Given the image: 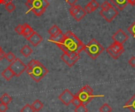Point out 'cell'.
<instances>
[{
	"label": "cell",
	"instance_id": "cell-30",
	"mask_svg": "<svg viewBox=\"0 0 135 112\" xmlns=\"http://www.w3.org/2000/svg\"><path fill=\"white\" fill-rule=\"evenodd\" d=\"M71 104H73V105H74V107H78V106L81 105L82 103H81V101L80 100V99H79L78 97H76V96L74 95V99H73Z\"/></svg>",
	"mask_w": 135,
	"mask_h": 112
},
{
	"label": "cell",
	"instance_id": "cell-29",
	"mask_svg": "<svg viewBox=\"0 0 135 112\" xmlns=\"http://www.w3.org/2000/svg\"><path fill=\"white\" fill-rule=\"evenodd\" d=\"M127 30L131 34V35L135 38V20L127 27Z\"/></svg>",
	"mask_w": 135,
	"mask_h": 112
},
{
	"label": "cell",
	"instance_id": "cell-16",
	"mask_svg": "<svg viewBox=\"0 0 135 112\" xmlns=\"http://www.w3.org/2000/svg\"><path fill=\"white\" fill-rule=\"evenodd\" d=\"M2 76L6 80V81H9L13 76H14V74L13 73V71L10 70V68L8 67V68H6L2 72Z\"/></svg>",
	"mask_w": 135,
	"mask_h": 112
},
{
	"label": "cell",
	"instance_id": "cell-31",
	"mask_svg": "<svg viewBox=\"0 0 135 112\" xmlns=\"http://www.w3.org/2000/svg\"><path fill=\"white\" fill-rule=\"evenodd\" d=\"M89 5H91V6H92L95 10H96L98 7H100V4H99L96 0H91V1L89 2Z\"/></svg>",
	"mask_w": 135,
	"mask_h": 112
},
{
	"label": "cell",
	"instance_id": "cell-17",
	"mask_svg": "<svg viewBox=\"0 0 135 112\" xmlns=\"http://www.w3.org/2000/svg\"><path fill=\"white\" fill-rule=\"evenodd\" d=\"M20 52H21V53L24 57H29V56L32 54V49H31V47H30L29 46L25 45V46H24L21 49Z\"/></svg>",
	"mask_w": 135,
	"mask_h": 112
},
{
	"label": "cell",
	"instance_id": "cell-21",
	"mask_svg": "<svg viewBox=\"0 0 135 112\" xmlns=\"http://www.w3.org/2000/svg\"><path fill=\"white\" fill-rule=\"evenodd\" d=\"M12 100L11 97L8 94V93H4L1 97H0V102L5 104H9Z\"/></svg>",
	"mask_w": 135,
	"mask_h": 112
},
{
	"label": "cell",
	"instance_id": "cell-34",
	"mask_svg": "<svg viewBox=\"0 0 135 112\" xmlns=\"http://www.w3.org/2000/svg\"><path fill=\"white\" fill-rule=\"evenodd\" d=\"M7 110H8L7 104H5L1 103L0 104V112H6Z\"/></svg>",
	"mask_w": 135,
	"mask_h": 112
},
{
	"label": "cell",
	"instance_id": "cell-25",
	"mask_svg": "<svg viewBox=\"0 0 135 112\" xmlns=\"http://www.w3.org/2000/svg\"><path fill=\"white\" fill-rule=\"evenodd\" d=\"M5 9H6L9 13H12V12L16 9V6H15V5H14L12 2H9V3H7V4L5 5Z\"/></svg>",
	"mask_w": 135,
	"mask_h": 112
},
{
	"label": "cell",
	"instance_id": "cell-6",
	"mask_svg": "<svg viewBox=\"0 0 135 112\" xmlns=\"http://www.w3.org/2000/svg\"><path fill=\"white\" fill-rule=\"evenodd\" d=\"M106 51L113 59L117 60L124 53L125 49L123 44L114 42L106 49Z\"/></svg>",
	"mask_w": 135,
	"mask_h": 112
},
{
	"label": "cell",
	"instance_id": "cell-9",
	"mask_svg": "<svg viewBox=\"0 0 135 112\" xmlns=\"http://www.w3.org/2000/svg\"><path fill=\"white\" fill-rule=\"evenodd\" d=\"M74 97V95L68 89H66L59 96V100H60L63 104H65L66 106H68V105H70V104H71V102H72Z\"/></svg>",
	"mask_w": 135,
	"mask_h": 112
},
{
	"label": "cell",
	"instance_id": "cell-13",
	"mask_svg": "<svg viewBox=\"0 0 135 112\" xmlns=\"http://www.w3.org/2000/svg\"><path fill=\"white\" fill-rule=\"evenodd\" d=\"M61 59H62V60L64 63H66L69 67H72V66H74V65L75 64V63H77L75 60H74L72 58H70V57L66 53H63L62 54Z\"/></svg>",
	"mask_w": 135,
	"mask_h": 112
},
{
	"label": "cell",
	"instance_id": "cell-40",
	"mask_svg": "<svg viewBox=\"0 0 135 112\" xmlns=\"http://www.w3.org/2000/svg\"><path fill=\"white\" fill-rule=\"evenodd\" d=\"M1 49H2V47H1V46H0V50H1Z\"/></svg>",
	"mask_w": 135,
	"mask_h": 112
},
{
	"label": "cell",
	"instance_id": "cell-19",
	"mask_svg": "<svg viewBox=\"0 0 135 112\" xmlns=\"http://www.w3.org/2000/svg\"><path fill=\"white\" fill-rule=\"evenodd\" d=\"M63 36H64V34H63V33L62 32V31H61L59 34H57V35H54V36H51V38H49V41L53 42H55V43L56 44V43L60 42L62 40Z\"/></svg>",
	"mask_w": 135,
	"mask_h": 112
},
{
	"label": "cell",
	"instance_id": "cell-37",
	"mask_svg": "<svg viewBox=\"0 0 135 112\" xmlns=\"http://www.w3.org/2000/svg\"><path fill=\"white\" fill-rule=\"evenodd\" d=\"M5 57H6V53L2 49H1L0 50V60H2V59H4Z\"/></svg>",
	"mask_w": 135,
	"mask_h": 112
},
{
	"label": "cell",
	"instance_id": "cell-33",
	"mask_svg": "<svg viewBox=\"0 0 135 112\" xmlns=\"http://www.w3.org/2000/svg\"><path fill=\"white\" fill-rule=\"evenodd\" d=\"M84 9H85V10L86 11V13H93V11H95V9H93V7L89 4V3L85 6V8H84Z\"/></svg>",
	"mask_w": 135,
	"mask_h": 112
},
{
	"label": "cell",
	"instance_id": "cell-26",
	"mask_svg": "<svg viewBox=\"0 0 135 112\" xmlns=\"http://www.w3.org/2000/svg\"><path fill=\"white\" fill-rule=\"evenodd\" d=\"M5 58L6 59V60H8L9 62H13L15 59H16V57L15 55L12 53V52H9L7 53H6V57Z\"/></svg>",
	"mask_w": 135,
	"mask_h": 112
},
{
	"label": "cell",
	"instance_id": "cell-38",
	"mask_svg": "<svg viewBox=\"0 0 135 112\" xmlns=\"http://www.w3.org/2000/svg\"><path fill=\"white\" fill-rule=\"evenodd\" d=\"M12 2V0H0V4H2V5H6L9 2Z\"/></svg>",
	"mask_w": 135,
	"mask_h": 112
},
{
	"label": "cell",
	"instance_id": "cell-11",
	"mask_svg": "<svg viewBox=\"0 0 135 112\" xmlns=\"http://www.w3.org/2000/svg\"><path fill=\"white\" fill-rule=\"evenodd\" d=\"M33 46H37L43 40V38L40 35H39L36 31H33L30 36L26 38Z\"/></svg>",
	"mask_w": 135,
	"mask_h": 112
},
{
	"label": "cell",
	"instance_id": "cell-15",
	"mask_svg": "<svg viewBox=\"0 0 135 112\" xmlns=\"http://www.w3.org/2000/svg\"><path fill=\"white\" fill-rule=\"evenodd\" d=\"M124 108L129 109L131 111L135 112V94L127 102V104L124 105Z\"/></svg>",
	"mask_w": 135,
	"mask_h": 112
},
{
	"label": "cell",
	"instance_id": "cell-2",
	"mask_svg": "<svg viewBox=\"0 0 135 112\" xmlns=\"http://www.w3.org/2000/svg\"><path fill=\"white\" fill-rule=\"evenodd\" d=\"M26 72L36 82H39L48 73V70L40 61L32 60L27 65Z\"/></svg>",
	"mask_w": 135,
	"mask_h": 112
},
{
	"label": "cell",
	"instance_id": "cell-5",
	"mask_svg": "<svg viewBox=\"0 0 135 112\" xmlns=\"http://www.w3.org/2000/svg\"><path fill=\"white\" fill-rule=\"evenodd\" d=\"M75 96L80 99V100L83 104L86 105L93 99V89L91 88V86L86 85L83 86L75 94Z\"/></svg>",
	"mask_w": 135,
	"mask_h": 112
},
{
	"label": "cell",
	"instance_id": "cell-1",
	"mask_svg": "<svg viewBox=\"0 0 135 112\" xmlns=\"http://www.w3.org/2000/svg\"><path fill=\"white\" fill-rule=\"evenodd\" d=\"M56 45L65 53L70 52L80 53L85 48V44L71 31H67L64 34L62 40Z\"/></svg>",
	"mask_w": 135,
	"mask_h": 112
},
{
	"label": "cell",
	"instance_id": "cell-14",
	"mask_svg": "<svg viewBox=\"0 0 135 112\" xmlns=\"http://www.w3.org/2000/svg\"><path fill=\"white\" fill-rule=\"evenodd\" d=\"M33 31H33V29L30 27V25H28V24H23V32H22V35H23L25 38H27L28 36H30Z\"/></svg>",
	"mask_w": 135,
	"mask_h": 112
},
{
	"label": "cell",
	"instance_id": "cell-23",
	"mask_svg": "<svg viewBox=\"0 0 135 112\" xmlns=\"http://www.w3.org/2000/svg\"><path fill=\"white\" fill-rule=\"evenodd\" d=\"M81 8V6L80 5H71V7L70 8V15L72 16H74L78 12V10L80 9Z\"/></svg>",
	"mask_w": 135,
	"mask_h": 112
},
{
	"label": "cell",
	"instance_id": "cell-4",
	"mask_svg": "<svg viewBox=\"0 0 135 112\" xmlns=\"http://www.w3.org/2000/svg\"><path fill=\"white\" fill-rule=\"evenodd\" d=\"M104 50V48L103 47V46L95 38L91 39L87 45H85L84 48V51L93 60L97 59L103 53Z\"/></svg>",
	"mask_w": 135,
	"mask_h": 112
},
{
	"label": "cell",
	"instance_id": "cell-8",
	"mask_svg": "<svg viewBox=\"0 0 135 112\" xmlns=\"http://www.w3.org/2000/svg\"><path fill=\"white\" fill-rule=\"evenodd\" d=\"M9 68L14 74V76L19 77L24 71H26L27 65H25L21 59L16 58L13 62H11Z\"/></svg>",
	"mask_w": 135,
	"mask_h": 112
},
{
	"label": "cell",
	"instance_id": "cell-35",
	"mask_svg": "<svg viewBox=\"0 0 135 112\" xmlns=\"http://www.w3.org/2000/svg\"><path fill=\"white\" fill-rule=\"evenodd\" d=\"M128 63H129V64H130L132 68H135V57H132L129 60Z\"/></svg>",
	"mask_w": 135,
	"mask_h": 112
},
{
	"label": "cell",
	"instance_id": "cell-32",
	"mask_svg": "<svg viewBox=\"0 0 135 112\" xmlns=\"http://www.w3.org/2000/svg\"><path fill=\"white\" fill-rule=\"evenodd\" d=\"M15 31L18 35H22V32H23V24H18L15 27Z\"/></svg>",
	"mask_w": 135,
	"mask_h": 112
},
{
	"label": "cell",
	"instance_id": "cell-18",
	"mask_svg": "<svg viewBox=\"0 0 135 112\" xmlns=\"http://www.w3.org/2000/svg\"><path fill=\"white\" fill-rule=\"evenodd\" d=\"M86 11L85 10V9L84 8H81L79 10H78V12L73 16L74 18V20H76V21H80L85 15H86Z\"/></svg>",
	"mask_w": 135,
	"mask_h": 112
},
{
	"label": "cell",
	"instance_id": "cell-3",
	"mask_svg": "<svg viewBox=\"0 0 135 112\" xmlns=\"http://www.w3.org/2000/svg\"><path fill=\"white\" fill-rule=\"evenodd\" d=\"M100 7L101 10L100 11V15L108 22L112 21L119 14V10L108 1L104 2L100 5Z\"/></svg>",
	"mask_w": 135,
	"mask_h": 112
},
{
	"label": "cell",
	"instance_id": "cell-12",
	"mask_svg": "<svg viewBox=\"0 0 135 112\" xmlns=\"http://www.w3.org/2000/svg\"><path fill=\"white\" fill-rule=\"evenodd\" d=\"M112 4L119 10V11H121L123 10L128 4H129V2L128 0H110Z\"/></svg>",
	"mask_w": 135,
	"mask_h": 112
},
{
	"label": "cell",
	"instance_id": "cell-7",
	"mask_svg": "<svg viewBox=\"0 0 135 112\" xmlns=\"http://www.w3.org/2000/svg\"><path fill=\"white\" fill-rule=\"evenodd\" d=\"M32 7L30 11L34 13L35 15L40 16L44 13L46 9L49 5L47 0H32Z\"/></svg>",
	"mask_w": 135,
	"mask_h": 112
},
{
	"label": "cell",
	"instance_id": "cell-24",
	"mask_svg": "<svg viewBox=\"0 0 135 112\" xmlns=\"http://www.w3.org/2000/svg\"><path fill=\"white\" fill-rule=\"evenodd\" d=\"M100 112H112V108L108 104H104L100 108Z\"/></svg>",
	"mask_w": 135,
	"mask_h": 112
},
{
	"label": "cell",
	"instance_id": "cell-36",
	"mask_svg": "<svg viewBox=\"0 0 135 112\" xmlns=\"http://www.w3.org/2000/svg\"><path fill=\"white\" fill-rule=\"evenodd\" d=\"M69 5H74L78 0H65Z\"/></svg>",
	"mask_w": 135,
	"mask_h": 112
},
{
	"label": "cell",
	"instance_id": "cell-39",
	"mask_svg": "<svg viewBox=\"0 0 135 112\" xmlns=\"http://www.w3.org/2000/svg\"><path fill=\"white\" fill-rule=\"evenodd\" d=\"M128 2H129V4H131L132 5H135V0H128Z\"/></svg>",
	"mask_w": 135,
	"mask_h": 112
},
{
	"label": "cell",
	"instance_id": "cell-10",
	"mask_svg": "<svg viewBox=\"0 0 135 112\" xmlns=\"http://www.w3.org/2000/svg\"><path fill=\"white\" fill-rule=\"evenodd\" d=\"M112 38L114 42L120 43V44H123L128 39L129 37H128L127 34L125 31H123V30L119 29V30H117L116 32L114 33V35H112Z\"/></svg>",
	"mask_w": 135,
	"mask_h": 112
},
{
	"label": "cell",
	"instance_id": "cell-28",
	"mask_svg": "<svg viewBox=\"0 0 135 112\" xmlns=\"http://www.w3.org/2000/svg\"><path fill=\"white\" fill-rule=\"evenodd\" d=\"M21 112H35V111L32 108V105L27 104L21 109Z\"/></svg>",
	"mask_w": 135,
	"mask_h": 112
},
{
	"label": "cell",
	"instance_id": "cell-22",
	"mask_svg": "<svg viewBox=\"0 0 135 112\" xmlns=\"http://www.w3.org/2000/svg\"><path fill=\"white\" fill-rule=\"evenodd\" d=\"M60 31H61V30H60L59 27L57 25H55V24H54V25L48 30V33H49V35H50L51 36H54V35L59 34Z\"/></svg>",
	"mask_w": 135,
	"mask_h": 112
},
{
	"label": "cell",
	"instance_id": "cell-20",
	"mask_svg": "<svg viewBox=\"0 0 135 112\" xmlns=\"http://www.w3.org/2000/svg\"><path fill=\"white\" fill-rule=\"evenodd\" d=\"M32 108L34 109L35 111H40L43 107H44V104L40 100H36L32 104Z\"/></svg>",
	"mask_w": 135,
	"mask_h": 112
},
{
	"label": "cell",
	"instance_id": "cell-27",
	"mask_svg": "<svg viewBox=\"0 0 135 112\" xmlns=\"http://www.w3.org/2000/svg\"><path fill=\"white\" fill-rule=\"evenodd\" d=\"M74 112H88V109H87V108L85 107V104H81V105L75 108Z\"/></svg>",
	"mask_w": 135,
	"mask_h": 112
}]
</instances>
